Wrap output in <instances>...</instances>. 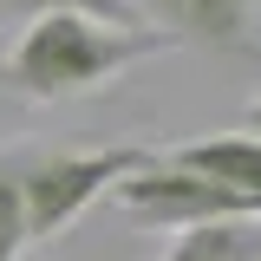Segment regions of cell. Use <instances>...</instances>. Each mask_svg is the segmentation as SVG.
Instances as JSON below:
<instances>
[{"mask_svg":"<svg viewBox=\"0 0 261 261\" xmlns=\"http://www.w3.org/2000/svg\"><path fill=\"white\" fill-rule=\"evenodd\" d=\"M176 39L150 20L118 27L98 13H33V27L0 53V92L27 98V105H65V98H92L111 79H124L130 65L170 53Z\"/></svg>","mask_w":261,"mask_h":261,"instance_id":"6da1fadb","label":"cell"},{"mask_svg":"<svg viewBox=\"0 0 261 261\" xmlns=\"http://www.w3.org/2000/svg\"><path fill=\"white\" fill-rule=\"evenodd\" d=\"M163 261H261V216H222V222H183Z\"/></svg>","mask_w":261,"mask_h":261,"instance_id":"277c9868","label":"cell"},{"mask_svg":"<svg viewBox=\"0 0 261 261\" xmlns=\"http://www.w3.org/2000/svg\"><path fill=\"white\" fill-rule=\"evenodd\" d=\"M157 157L150 144H105V150H33L27 157V235L33 248L59 242L65 228L92 209L98 196H111L118 176L144 170Z\"/></svg>","mask_w":261,"mask_h":261,"instance_id":"7a4b0ae2","label":"cell"},{"mask_svg":"<svg viewBox=\"0 0 261 261\" xmlns=\"http://www.w3.org/2000/svg\"><path fill=\"white\" fill-rule=\"evenodd\" d=\"M0 7L20 13V20H33V13H98V20H118V27H137L144 20L130 0H0Z\"/></svg>","mask_w":261,"mask_h":261,"instance_id":"52a82bcc","label":"cell"},{"mask_svg":"<svg viewBox=\"0 0 261 261\" xmlns=\"http://www.w3.org/2000/svg\"><path fill=\"white\" fill-rule=\"evenodd\" d=\"M242 130H255V137H261V92H255V105L242 111Z\"/></svg>","mask_w":261,"mask_h":261,"instance_id":"ba28073f","label":"cell"},{"mask_svg":"<svg viewBox=\"0 0 261 261\" xmlns=\"http://www.w3.org/2000/svg\"><path fill=\"white\" fill-rule=\"evenodd\" d=\"M176 163H190L202 176H222L235 190H248L261 202V137L255 130H235V137H196V144H176L170 150Z\"/></svg>","mask_w":261,"mask_h":261,"instance_id":"5b68a950","label":"cell"},{"mask_svg":"<svg viewBox=\"0 0 261 261\" xmlns=\"http://www.w3.org/2000/svg\"><path fill=\"white\" fill-rule=\"evenodd\" d=\"M150 27H163L176 46L222 53V59H255V0H130Z\"/></svg>","mask_w":261,"mask_h":261,"instance_id":"3957f363","label":"cell"},{"mask_svg":"<svg viewBox=\"0 0 261 261\" xmlns=\"http://www.w3.org/2000/svg\"><path fill=\"white\" fill-rule=\"evenodd\" d=\"M27 157L33 150H0V261H20L33 248V235H27Z\"/></svg>","mask_w":261,"mask_h":261,"instance_id":"8992f818","label":"cell"}]
</instances>
